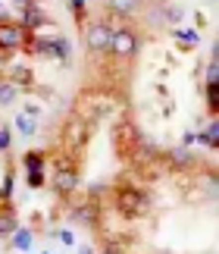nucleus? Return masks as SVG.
<instances>
[{
  "label": "nucleus",
  "mask_w": 219,
  "mask_h": 254,
  "mask_svg": "<svg viewBox=\"0 0 219 254\" xmlns=\"http://www.w3.org/2000/svg\"><path fill=\"white\" fill-rule=\"evenodd\" d=\"M82 254H94V251H91V248H82Z\"/></svg>",
  "instance_id": "obj_28"
},
{
  "label": "nucleus",
  "mask_w": 219,
  "mask_h": 254,
  "mask_svg": "<svg viewBox=\"0 0 219 254\" xmlns=\"http://www.w3.org/2000/svg\"><path fill=\"white\" fill-rule=\"evenodd\" d=\"M3 79L9 82V85H16L19 91H22V88H35V72L28 69V66H13V69H9Z\"/></svg>",
  "instance_id": "obj_9"
},
{
  "label": "nucleus",
  "mask_w": 219,
  "mask_h": 254,
  "mask_svg": "<svg viewBox=\"0 0 219 254\" xmlns=\"http://www.w3.org/2000/svg\"><path fill=\"white\" fill-rule=\"evenodd\" d=\"M69 9L75 13V19H78V22L85 19V0H69Z\"/></svg>",
  "instance_id": "obj_22"
},
{
  "label": "nucleus",
  "mask_w": 219,
  "mask_h": 254,
  "mask_svg": "<svg viewBox=\"0 0 219 254\" xmlns=\"http://www.w3.org/2000/svg\"><path fill=\"white\" fill-rule=\"evenodd\" d=\"M144 6V0H107V9H110V16H135L138 9Z\"/></svg>",
  "instance_id": "obj_10"
},
{
  "label": "nucleus",
  "mask_w": 219,
  "mask_h": 254,
  "mask_svg": "<svg viewBox=\"0 0 219 254\" xmlns=\"http://www.w3.org/2000/svg\"><path fill=\"white\" fill-rule=\"evenodd\" d=\"M197 157L188 148H175V151H169L166 154V167L169 170H188V167H194Z\"/></svg>",
  "instance_id": "obj_8"
},
{
  "label": "nucleus",
  "mask_w": 219,
  "mask_h": 254,
  "mask_svg": "<svg viewBox=\"0 0 219 254\" xmlns=\"http://www.w3.org/2000/svg\"><path fill=\"white\" fill-rule=\"evenodd\" d=\"M113 28H119L116 19H97V22L85 25V47L88 54H107L110 51V38H113Z\"/></svg>",
  "instance_id": "obj_2"
},
{
  "label": "nucleus",
  "mask_w": 219,
  "mask_h": 254,
  "mask_svg": "<svg viewBox=\"0 0 219 254\" xmlns=\"http://www.w3.org/2000/svg\"><path fill=\"white\" fill-rule=\"evenodd\" d=\"M28 51L35 57H54V60H69V41L59 35H32L28 38Z\"/></svg>",
  "instance_id": "obj_3"
},
{
  "label": "nucleus",
  "mask_w": 219,
  "mask_h": 254,
  "mask_svg": "<svg viewBox=\"0 0 219 254\" xmlns=\"http://www.w3.org/2000/svg\"><path fill=\"white\" fill-rule=\"evenodd\" d=\"M22 116H32V120H35V116H41V107H38V104H25L22 107Z\"/></svg>",
  "instance_id": "obj_24"
},
{
  "label": "nucleus",
  "mask_w": 219,
  "mask_h": 254,
  "mask_svg": "<svg viewBox=\"0 0 219 254\" xmlns=\"http://www.w3.org/2000/svg\"><path fill=\"white\" fill-rule=\"evenodd\" d=\"M9 245H13L16 251H28V248L35 245V232H32V229H25V226H19L13 236H9Z\"/></svg>",
  "instance_id": "obj_13"
},
{
  "label": "nucleus",
  "mask_w": 219,
  "mask_h": 254,
  "mask_svg": "<svg viewBox=\"0 0 219 254\" xmlns=\"http://www.w3.org/2000/svg\"><path fill=\"white\" fill-rule=\"evenodd\" d=\"M172 38L182 41L185 47H194L197 41H201V32H197V28H172Z\"/></svg>",
  "instance_id": "obj_17"
},
{
  "label": "nucleus",
  "mask_w": 219,
  "mask_h": 254,
  "mask_svg": "<svg viewBox=\"0 0 219 254\" xmlns=\"http://www.w3.org/2000/svg\"><path fill=\"white\" fill-rule=\"evenodd\" d=\"M207 104H210V116L216 120V110H219V82H207Z\"/></svg>",
  "instance_id": "obj_19"
},
{
  "label": "nucleus",
  "mask_w": 219,
  "mask_h": 254,
  "mask_svg": "<svg viewBox=\"0 0 219 254\" xmlns=\"http://www.w3.org/2000/svg\"><path fill=\"white\" fill-rule=\"evenodd\" d=\"M13 126H16V132L22 135V138H32V135H38V123L32 120V116H22V113H19L16 120H13Z\"/></svg>",
  "instance_id": "obj_15"
},
{
  "label": "nucleus",
  "mask_w": 219,
  "mask_h": 254,
  "mask_svg": "<svg viewBox=\"0 0 219 254\" xmlns=\"http://www.w3.org/2000/svg\"><path fill=\"white\" fill-rule=\"evenodd\" d=\"M13 185H16V176H13V167H9L6 176H3V189H0V204H9V198H13Z\"/></svg>",
  "instance_id": "obj_18"
},
{
  "label": "nucleus",
  "mask_w": 219,
  "mask_h": 254,
  "mask_svg": "<svg viewBox=\"0 0 219 254\" xmlns=\"http://www.w3.org/2000/svg\"><path fill=\"white\" fill-rule=\"evenodd\" d=\"M25 182L32 185V189H44L47 176H44V170H32V173H25Z\"/></svg>",
  "instance_id": "obj_20"
},
{
  "label": "nucleus",
  "mask_w": 219,
  "mask_h": 254,
  "mask_svg": "<svg viewBox=\"0 0 219 254\" xmlns=\"http://www.w3.org/2000/svg\"><path fill=\"white\" fill-rule=\"evenodd\" d=\"M19 229V220H16V210L9 204H0V239H9L13 232Z\"/></svg>",
  "instance_id": "obj_11"
},
{
  "label": "nucleus",
  "mask_w": 219,
  "mask_h": 254,
  "mask_svg": "<svg viewBox=\"0 0 219 254\" xmlns=\"http://www.w3.org/2000/svg\"><path fill=\"white\" fill-rule=\"evenodd\" d=\"M113 207L128 220H138L151 210V194L135 185H113Z\"/></svg>",
  "instance_id": "obj_1"
},
{
  "label": "nucleus",
  "mask_w": 219,
  "mask_h": 254,
  "mask_svg": "<svg viewBox=\"0 0 219 254\" xmlns=\"http://www.w3.org/2000/svg\"><path fill=\"white\" fill-rule=\"evenodd\" d=\"M44 254H51V251H44Z\"/></svg>",
  "instance_id": "obj_29"
},
{
  "label": "nucleus",
  "mask_w": 219,
  "mask_h": 254,
  "mask_svg": "<svg viewBox=\"0 0 219 254\" xmlns=\"http://www.w3.org/2000/svg\"><path fill=\"white\" fill-rule=\"evenodd\" d=\"M194 141H197V144H207L210 151H216V148H219V123L210 120L204 132H197V135H194Z\"/></svg>",
  "instance_id": "obj_12"
},
{
  "label": "nucleus",
  "mask_w": 219,
  "mask_h": 254,
  "mask_svg": "<svg viewBox=\"0 0 219 254\" xmlns=\"http://www.w3.org/2000/svg\"><path fill=\"white\" fill-rule=\"evenodd\" d=\"M138 47H141V41H138L135 28L119 25V28H113V38H110V51L107 54H113L116 60H135Z\"/></svg>",
  "instance_id": "obj_4"
},
{
  "label": "nucleus",
  "mask_w": 219,
  "mask_h": 254,
  "mask_svg": "<svg viewBox=\"0 0 219 254\" xmlns=\"http://www.w3.org/2000/svg\"><path fill=\"white\" fill-rule=\"evenodd\" d=\"M19 94H22V91H19L16 85H9L6 79H0V107H13L19 101Z\"/></svg>",
  "instance_id": "obj_16"
},
{
  "label": "nucleus",
  "mask_w": 219,
  "mask_h": 254,
  "mask_svg": "<svg viewBox=\"0 0 219 254\" xmlns=\"http://www.w3.org/2000/svg\"><path fill=\"white\" fill-rule=\"evenodd\" d=\"M51 185L59 194H72L78 189V167H72V160L66 154H56V170L51 176Z\"/></svg>",
  "instance_id": "obj_5"
},
{
  "label": "nucleus",
  "mask_w": 219,
  "mask_h": 254,
  "mask_svg": "<svg viewBox=\"0 0 219 254\" xmlns=\"http://www.w3.org/2000/svg\"><path fill=\"white\" fill-rule=\"evenodd\" d=\"M166 19H169V22H178V19H182V9H178V6H166Z\"/></svg>",
  "instance_id": "obj_25"
},
{
  "label": "nucleus",
  "mask_w": 219,
  "mask_h": 254,
  "mask_svg": "<svg viewBox=\"0 0 219 254\" xmlns=\"http://www.w3.org/2000/svg\"><path fill=\"white\" fill-rule=\"evenodd\" d=\"M32 32H25L19 22H0V51H19L28 44Z\"/></svg>",
  "instance_id": "obj_6"
},
{
  "label": "nucleus",
  "mask_w": 219,
  "mask_h": 254,
  "mask_svg": "<svg viewBox=\"0 0 219 254\" xmlns=\"http://www.w3.org/2000/svg\"><path fill=\"white\" fill-rule=\"evenodd\" d=\"M56 239L63 242V245H75V232H69V229H59V232H56Z\"/></svg>",
  "instance_id": "obj_23"
},
{
  "label": "nucleus",
  "mask_w": 219,
  "mask_h": 254,
  "mask_svg": "<svg viewBox=\"0 0 219 254\" xmlns=\"http://www.w3.org/2000/svg\"><path fill=\"white\" fill-rule=\"evenodd\" d=\"M0 19H6V6H0Z\"/></svg>",
  "instance_id": "obj_27"
},
{
  "label": "nucleus",
  "mask_w": 219,
  "mask_h": 254,
  "mask_svg": "<svg viewBox=\"0 0 219 254\" xmlns=\"http://www.w3.org/2000/svg\"><path fill=\"white\" fill-rule=\"evenodd\" d=\"M9 144H13V132H9V126H0V154L9 151Z\"/></svg>",
  "instance_id": "obj_21"
},
{
  "label": "nucleus",
  "mask_w": 219,
  "mask_h": 254,
  "mask_svg": "<svg viewBox=\"0 0 219 254\" xmlns=\"http://www.w3.org/2000/svg\"><path fill=\"white\" fill-rule=\"evenodd\" d=\"M22 167H25V173L44 170L47 167V154L44 151H28V154H22Z\"/></svg>",
  "instance_id": "obj_14"
},
{
  "label": "nucleus",
  "mask_w": 219,
  "mask_h": 254,
  "mask_svg": "<svg viewBox=\"0 0 219 254\" xmlns=\"http://www.w3.org/2000/svg\"><path fill=\"white\" fill-rule=\"evenodd\" d=\"M101 254H122V251H119L116 245H110V248H107V251H101Z\"/></svg>",
  "instance_id": "obj_26"
},
{
  "label": "nucleus",
  "mask_w": 219,
  "mask_h": 254,
  "mask_svg": "<svg viewBox=\"0 0 219 254\" xmlns=\"http://www.w3.org/2000/svg\"><path fill=\"white\" fill-rule=\"evenodd\" d=\"M47 22V13L41 9V3H28L19 9V25L25 28V32H35V28H41Z\"/></svg>",
  "instance_id": "obj_7"
}]
</instances>
